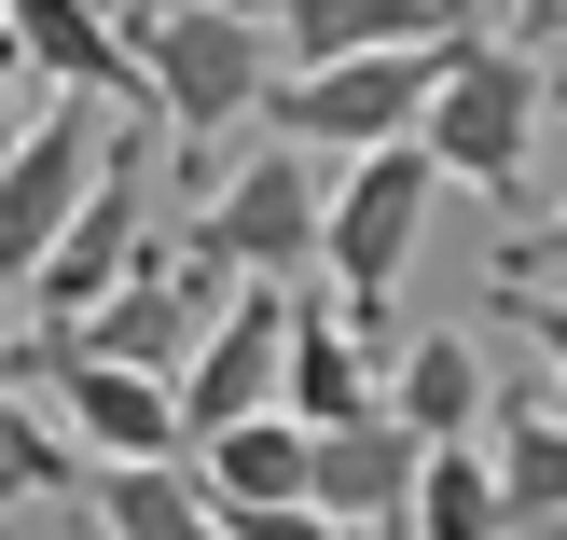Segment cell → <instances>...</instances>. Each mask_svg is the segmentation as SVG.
Here are the masks:
<instances>
[{
    "label": "cell",
    "mask_w": 567,
    "mask_h": 540,
    "mask_svg": "<svg viewBox=\"0 0 567 540\" xmlns=\"http://www.w3.org/2000/svg\"><path fill=\"white\" fill-rule=\"evenodd\" d=\"M125 28V70H138V111H166L181 125V181L208 194V139H236L249 111L277 98V42L249 0H138Z\"/></svg>",
    "instance_id": "1"
},
{
    "label": "cell",
    "mask_w": 567,
    "mask_h": 540,
    "mask_svg": "<svg viewBox=\"0 0 567 540\" xmlns=\"http://www.w3.org/2000/svg\"><path fill=\"white\" fill-rule=\"evenodd\" d=\"M415 153H430V181H471V194H498V208L526 222V166H540V55H513V42L471 28V42L443 55L430 111H415Z\"/></svg>",
    "instance_id": "2"
},
{
    "label": "cell",
    "mask_w": 567,
    "mask_h": 540,
    "mask_svg": "<svg viewBox=\"0 0 567 540\" xmlns=\"http://www.w3.org/2000/svg\"><path fill=\"white\" fill-rule=\"evenodd\" d=\"M415 236H430V153L415 139H388V153L319 181V277H332V319L347 333H388V305L415 277Z\"/></svg>",
    "instance_id": "3"
},
{
    "label": "cell",
    "mask_w": 567,
    "mask_h": 540,
    "mask_svg": "<svg viewBox=\"0 0 567 540\" xmlns=\"http://www.w3.org/2000/svg\"><path fill=\"white\" fill-rule=\"evenodd\" d=\"M471 42V28H457ZM457 42H402V55H347V70H277V153H305V166H360V153H388V139H415V111H430V83H443V55Z\"/></svg>",
    "instance_id": "4"
},
{
    "label": "cell",
    "mask_w": 567,
    "mask_h": 540,
    "mask_svg": "<svg viewBox=\"0 0 567 540\" xmlns=\"http://www.w3.org/2000/svg\"><path fill=\"white\" fill-rule=\"evenodd\" d=\"M138 249H153V166H138V139H111L97 153V181H83V208H70V236L42 249V277H28V333H83L111 292L138 277Z\"/></svg>",
    "instance_id": "5"
},
{
    "label": "cell",
    "mask_w": 567,
    "mask_h": 540,
    "mask_svg": "<svg viewBox=\"0 0 567 540\" xmlns=\"http://www.w3.org/2000/svg\"><path fill=\"white\" fill-rule=\"evenodd\" d=\"M28 360H42V416L70 430L83 471H166L181 458V388L111 375V360H83V347H28Z\"/></svg>",
    "instance_id": "6"
},
{
    "label": "cell",
    "mask_w": 567,
    "mask_h": 540,
    "mask_svg": "<svg viewBox=\"0 0 567 540\" xmlns=\"http://www.w3.org/2000/svg\"><path fill=\"white\" fill-rule=\"evenodd\" d=\"M97 98H55L42 125L0 153V292H28L42 277V249L70 236V208H83V181H97Z\"/></svg>",
    "instance_id": "7"
},
{
    "label": "cell",
    "mask_w": 567,
    "mask_h": 540,
    "mask_svg": "<svg viewBox=\"0 0 567 540\" xmlns=\"http://www.w3.org/2000/svg\"><path fill=\"white\" fill-rule=\"evenodd\" d=\"M277 347H291V292H236L181 360V458L236 416H277Z\"/></svg>",
    "instance_id": "8"
},
{
    "label": "cell",
    "mask_w": 567,
    "mask_h": 540,
    "mask_svg": "<svg viewBox=\"0 0 567 540\" xmlns=\"http://www.w3.org/2000/svg\"><path fill=\"white\" fill-rule=\"evenodd\" d=\"M305 444H319V458H305V513H332L347 540H402L415 458H430L402 416H360V430H305Z\"/></svg>",
    "instance_id": "9"
},
{
    "label": "cell",
    "mask_w": 567,
    "mask_h": 540,
    "mask_svg": "<svg viewBox=\"0 0 567 540\" xmlns=\"http://www.w3.org/2000/svg\"><path fill=\"white\" fill-rule=\"evenodd\" d=\"M277 42V70H347V55H402V42H457V0H249Z\"/></svg>",
    "instance_id": "10"
},
{
    "label": "cell",
    "mask_w": 567,
    "mask_h": 540,
    "mask_svg": "<svg viewBox=\"0 0 567 540\" xmlns=\"http://www.w3.org/2000/svg\"><path fill=\"white\" fill-rule=\"evenodd\" d=\"M221 305H194L181 277H166V249H138V277L97 305L83 333H42V347H83V360H111V375H153V388H181V360H194V333H208Z\"/></svg>",
    "instance_id": "11"
},
{
    "label": "cell",
    "mask_w": 567,
    "mask_h": 540,
    "mask_svg": "<svg viewBox=\"0 0 567 540\" xmlns=\"http://www.w3.org/2000/svg\"><path fill=\"white\" fill-rule=\"evenodd\" d=\"M277 416H291V430H360V416H388V360H374V333H347L332 305H291V347H277Z\"/></svg>",
    "instance_id": "12"
},
{
    "label": "cell",
    "mask_w": 567,
    "mask_h": 540,
    "mask_svg": "<svg viewBox=\"0 0 567 540\" xmlns=\"http://www.w3.org/2000/svg\"><path fill=\"white\" fill-rule=\"evenodd\" d=\"M0 42H14V70L55 83V98H138L111 0H0Z\"/></svg>",
    "instance_id": "13"
},
{
    "label": "cell",
    "mask_w": 567,
    "mask_h": 540,
    "mask_svg": "<svg viewBox=\"0 0 567 540\" xmlns=\"http://www.w3.org/2000/svg\"><path fill=\"white\" fill-rule=\"evenodd\" d=\"M485 471H498V513L526 527H567V403H485Z\"/></svg>",
    "instance_id": "14"
},
{
    "label": "cell",
    "mask_w": 567,
    "mask_h": 540,
    "mask_svg": "<svg viewBox=\"0 0 567 540\" xmlns=\"http://www.w3.org/2000/svg\"><path fill=\"white\" fill-rule=\"evenodd\" d=\"M305 458H319V444H305L291 416H236V430H208L181 471L208 486V513H291V499H305Z\"/></svg>",
    "instance_id": "15"
},
{
    "label": "cell",
    "mask_w": 567,
    "mask_h": 540,
    "mask_svg": "<svg viewBox=\"0 0 567 540\" xmlns=\"http://www.w3.org/2000/svg\"><path fill=\"white\" fill-rule=\"evenodd\" d=\"M388 416H402L415 444H485V347H471V333H415V347L388 360Z\"/></svg>",
    "instance_id": "16"
},
{
    "label": "cell",
    "mask_w": 567,
    "mask_h": 540,
    "mask_svg": "<svg viewBox=\"0 0 567 540\" xmlns=\"http://www.w3.org/2000/svg\"><path fill=\"white\" fill-rule=\"evenodd\" d=\"M83 513H97V540H221L208 486H194L181 458L166 471H83Z\"/></svg>",
    "instance_id": "17"
},
{
    "label": "cell",
    "mask_w": 567,
    "mask_h": 540,
    "mask_svg": "<svg viewBox=\"0 0 567 540\" xmlns=\"http://www.w3.org/2000/svg\"><path fill=\"white\" fill-rule=\"evenodd\" d=\"M402 540H513V513H498V471H485V444H430V458H415Z\"/></svg>",
    "instance_id": "18"
},
{
    "label": "cell",
    "mask_w": 567,
    "mask_h": 540,
    "mask_svg": "<svg viewBox=\"0 0 567 540\" xmlns=\"http://www.w3.org/2000/svg\"><path fill=\"white\" fill-rule=\"evenodd\" d=\"M42 499H83V458H70V430L42 403L0 388V513H42Z\"/></svg>",
    "instance_id": "19"
},
{
    "label": "cell",
    "mask_w": 567,
    "mask_h": 540,
    "mask_svg": "<svg viewBox=\"0 0 567 540\" xmlns=\"http://www.w3.org/2000/svg\"><path fill=\"white\" fill-rule=\"evenodd\" d=\"M498 292H567V194L540 208V236H513V249H498Z\"/></svg>",
    "instance_id": "20"
},
{
    "label": "cell",
    "mask_w": 567,
    "mask_h": 540,
    "mask_svg": "<svg viewBox=\"0 0 567 540\" xmlns=\"http://www.w3.org/2000/svg\"><path fill=\"white\" fill-rule=\"evenodd\" d=\"M526 319V347H540V375H554V403H567V292H498Z\"/></svg>",
    "instance_id": "21"
},
{
    "label": "cell",
    "mask_w": 567,
    "mask_h": 540,
    "mask_svg": "<svg viewBox=\"0 0 567 540\" xmlns=\"http://www.w3.org/2000/svg\"><path fill=\"white\" fill-rule=\"evenodd\" d=\"M221 540H347V527H332V513H305V499H291V513H221Z\"/></svg>",
    "instance_id": "22"
},
{
    "label": "cell",
    "mask_w": 567,
    "mask_h": 540,
    "mask_svg": "<svg viewBox=\"0 0 567 540\" xmlns=\"http://www.w3.org/2000/svg\"><path fill=\"white\" fill-rule=\"evenodd\" d=\"M28 125H42V83H28V70H14V42H0V153H14Z\"/></svg>",
    "instance_id": "23"
},
{
    "label": "cell",
    "mask_w": 567,
    "mask_h": 540,
    "mask_svg": "<svg viewBox=\"0 0 567 540\" xmlns=\"http://www.w3.org/2000/svg\"><path fill=\"white\" fill-rule=\"evenodd\" d=\"M14 360H28V305L0 292V388H14Z\"/></svg>",
    "instance_id": "24"
},
{
    "label": "cell",
    "mask_w": 567,
    "mask_h": 540,
    "mask_svg": "<svg viewBox=\"0 0 567 540\" xmlns=\"http://www.w3.org/2000/svg\"><path fill=\"white\" fill-rule=\"evenodd\" d=\"M540 125H567V55H554V70H540Z\"/></svg>",
    "instance_id": "25"
},
{
    "label": "cell",
    "mask_w": 567,
    "mask_h": 540,
    "mask_svg": "<svg viewBox=\"0 0 567 540\" xmlns=\"http://www.w3.org/2000/svg\"><path fill=\"white\" fill-rule=\"evenodd\" d=\"M526 14H540V28H554V14H567V0H526Z\"/></svg>",
    "instance_id": "26"
}]
</instances>
